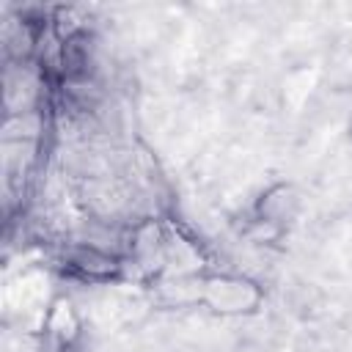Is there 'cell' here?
<instances>
[{
    "instance_id": "6da1fadb",
    "label": "cell",
    "mask_w": 352,
    "mask_h": 352,
    "mask_svg": "<svg viewBox=\"0 0 352 352\" xmlns=\"http://www.w3.org/2000/svg\"><path fill=\"white\" fill-rule=\"evenodd\" d=\"M157 300L170 308H204L220 319L256 316L264 308V286L248 275L228 267L198 264L168 278L154 280Z\"/></svg>"
},
{
    "instance_id": "7a4b0ae2",
    "label": "cell",
    "mask_w": 352,
    "mask_h": 352,
    "mask_svg": "<svg viewBox=\"0 0 352 352\" xmlns=\"http://www.w3.org/2000/svg\"><path fill=\"white\" fill-rule=\"evenodd\" d=\"M33 352H88V324L69 289H55L38 316Z\"/></svg>"
},
{
    "instance_id": "3957f363",
    "label": "cell",
    "mask_w": 352,
    "mask_h": 352,
    "mask_svg": "<svg viewBox=\"0 0 352 352\" xmlns=\"http://www.w3.org/2000/svg\"><path fill=\"white\" fill-rule=\"evenodd\" d=\"M52 264L63 280H74L85 286L88 283L110 286L129 278L132 258L121 250H110L96 242H69L55 253Z\"/></svg>"
},
{
    "instance_id": "277c9868",
    "label": "cell",
    "mask_w": 352,
    "mask_h": 352,
    "mask_svg": "<svg viewBox=\"0 0 352 352\" xmlns=\"http://www.w3.org/2000/svg\"><path fill=\"white\" fill-rule=\"evenodd\" d=\"M300 209H302L300 190L286 179L272 182L264 190H258V195L250 201L245 212L248 231L261 242H275L294 226Z\"/></svg>"
},
{
    "instance_id": "5b68a950",
    "label": "cell",
    "mask_w": 352,
    "mask_h": 352,
    "mask_svg": "<svg viewBox=\"0 0 352 352\" xmlns=\"http://www.w3.org/2000/svg\"><path fill=\"white\" fill-rule=\"evenodd\" d=\"M346 132H349V140H352V116H349V124H346Z\"/></svg>"
}]
</instances>
